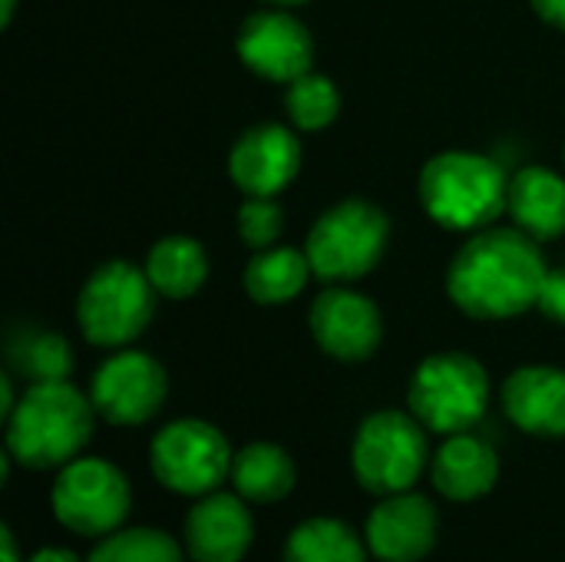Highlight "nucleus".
Masks as SVG:
<instances>
[{"mask_svg":"<svg viewBox=\"0 0 565 562\" xmlns=\"http://www.w3.org/2000/svg\"><path fill=\"white\" fill-rule=\"evenodd\" d=\"M437 510L420 494L381 497L367 517V547L381 562H420L437 547Z\"/></svg>","mask_w":565,"mask_h":562,"instance_id":"14","label":"nucleus"},{"mask_svg":"<svg viewBox=\"0 0 565 562\" xmlns=\"http://www.w3.org/2000/svg\"><path fill=\"white\" fill-rule=\"evenodd\" d=\"M411 414L434 434H467L490 404L483 364L460 351L430 354L411 378Z\"/></svg>","mask_w":565,"mask_h":562,"instance_id":"5","label":"nucleus"},{"mask_svg":"<svg viewBox=\"0 0 565 562\" xmlns=\"http://www.w3.org/2000/svg\"><path fill=\"white\" fill-rule=\"evenodd\" d=\"M146 275L156 288V295L182 301L199 295V288L209 278V255L205 248L189 235H166L149 248Z\"/></svg>","mask_w":565,"mask_h":562,"instance_id":"19","label":"nucleus"},{"mask_svg":"<svg viewBox=\"0 0 565 562\" xmlns=\"http://www.w3.org/2000/svg\"><path fill=\"white\" fill-rule=\"evenodd\" d=\"M285 232V215L281 205L275 199L265 195H245L242 209H238V235L248 248L262 252L271 248Z\"/></svg>","mask_w":565,"mask_h":562,"instance_id":"26","label":"nucleus"},{"mask_svg":"<svg viewBox=\"0 0 565 562\" xmlns=\"http://www.w3.org/2000/svg\"><path fill=\"white\" fill-rule=\"evenodd\" d=\"M26 562H83V560H79L76 553H70V550H53V547H50V550H36V553H33Z\"/></svg>","mask_w":565,"mask_h":562,"instance_id":"29","label":"nucleus"},{"mask_svg":"<svg viewBox=\"0 0 565 562\" xmlns=\"http://www.w3.org/2000/svg\"><path fill=\"white\" fill-rule=\"evenodd\" d=\"M311 262L298 248L271 245L255 252V258L245 265V291L255 305H285L298 298L311 278Z\"/></svg>","mask_w":565,"mask_h":562,"instance_id":"21","label":"nucleus"},{"mask_svg":"<svg viewBox=\"0 0 565 562\" xmlns=\"http://www.w3.org/2000/svg\"><path fill=\"white\" fill-rule=\"evenodd\" d=\"M536 308H540L550 321L565 325V268H559V272H546L543 288H540V298H536Z\"/></svg>","mask_w":565,"mask_h":562,"instance_id":"27","label":"nucleus"},{"mask_svg":"<svg viewBox=\"0 0 565 562\" xmlns=\"http://www.w3.org/2000/svg\"><path fill=\"white\" fill-rule=\"evenodd\" d=\"M255 540L252 513L238 494H205L185 520V550L195 562H238Z\"/></svg>","mask_w":565,"mask_h":562,"instance_id":"15","label":"nucleus"},{"mask_svg":"<svg viewBox=\"0 0 565 562\" xmlns=\"http://www.w3.org/2000/svg\"><path fill=\"white\" fill-rule=\"evenodd\" d=\"M285 562H367V547L351 527L331 517H315L288 537Z\"/></svg>","mask_w":565,"mask_h":562,"instance_id":"22","label":"nucleus"},{"mask_svg":"<svg viewBox=\"0 0 565 562\" xmlns=\"http://www.w3.org/2000/svg\"><path fill=\"white\" fill-rule=\"evenodd\" d=\"M285 109L291 123L305 132H318L331 126L341 113V93L324 73H305L295 83H288L285 93Z\"/></svg>","mask_w":565,"mask_h":562,"instance_id":"24","label":"nucleus"},{"mask_svg":"<svg viewBox=\"0 0 565 562\" xmlns=\"http://www.w3.org/2000/svg\"><path fill=\"white\" fill-rule=\"evenodd\" d=\"M546 272L536 238L520 229H487L450 262L447 291L463 315L477 321H503L536 305Z\"/></svg>","mask_w":565,"mask_h":562,"instance_id":"1","label":"nucleus"},{"mask_svg":"<svg viewBox=\"0 0 565 562\" xmlns=\"http://www.w3.org/2000/svg\"><path fill=\"white\" fill-rule=\"evenodd\" d=\"M10 361L33 384H40V381H66L70 371H73L70 344L60 335H50V331H23L20 338H13L10 341Z\"/></svg>","mask_w":565,"mask_h":562,"instance_id":"23","label":"nucleus"},{"mask_svg":"<svg viewBox=\"0 0 565 562\" xmlns=\"http://www.w3.org/2000/svg\"><path fill=\"white\" fill-rule=\"evenodd\" d=\"M86 562H185L182 547L159 530L136 527V530H116L109 533Z\"/></svg>","mask_w":565,"mask_h":562,"instance_id":"25","label":"nucleus"},{"mask_svg":"<svg viewBox=\"0 0 565 562\" xmlns=\"http://www.w3.org/2000/svg\"><path fill=\"white\" fill-rule=\"evenodd\" d=\"M301 169V142L288 126L262 123L242 132L228 152V176L245 195L275 199Z\"/></svg>","mask_w":565,"mask_h":562,"instance_id":"13","label":"nucleus"},{"mask_svg":"<svg viewBox=\"0 0 565 562\" xmlns=\"http://www.w3.org/2000/svg\"><path fill=\"white\" fill-rule=\"evenodd\" d=\"M434 487L457 503H470L487 497L497 487L500 477V460L497 450L473 437V434H454L434 457L430 467Z\"/></svg>","mask_w":565,"mask_h":562,"instance_id":"17","label":"nucleus"},{"mask_svg":"<svg viewBox=\"0 0 565 562\" xmlns=\"http://www.w3.org/2000/svg\"><path fill=\"white\" fill-rule=\"evenodd\" d=\"M265 3H271V7H285V10H291V7H298V3H308V0H265Z\"/></svg>","mask_w":565,"mask_h":562,"instance_id":"32","label":"nucleus"},{"mask_svg":"<svg viewBox=\"0 0 565 562\" xmlns=\"http://www.w3.org/2000/svg\"><path fill=\"white\" fill-rule=\"evenodd\" d=\"M387 215L364 199H348L331 205L311 225L305 255L321 282H358L377 268L387 252Z\"/></svg>","mask_w":565,"mask_h":562,"instance_id":"4","label":"nucleus"},{"mask_svg":"<svg viewBox=\"0 0 565 562\" xmlns=\"http://www.w3.org/2000/svg\"><path fill=\"white\" fill-rule=\"evenodd\" d=\"M232 447L225 434L205 421H172L166 424L149 450V467L156 480L179 497H205L232 477Z\"/></svg>","mask_w":565,"mask_h":562,"instance_id":"8","label":"nucleus"},{"mask_svg":"<svg viewBox=\"0 0 565 562\" xmlns=\"http://www.w3.org/2000/svg\"><path fill=\"white\" fill-rule=\"evenodd\" d=\"M13 10H17V0H0V23H3V26H10Z\"/></svg>","mask_w":565,"mask_h":562,"instance_id":"31","label":"nucleus"},{"mask_svg":"<svg viewBox=\"0 0 565 562\" xmlns=\"http://www.w3.org/2000/svg\"><path fill=\"white\" fill-rule=\"evenodd\" d=\"M318 348L338 361H367L384 338L377 305L351 288H328L311 301L308 311Z\"/></svg>","mask_w":565,"mask_h":562,"instance_id":"12","label":"nucleus"},{"mask_svg":"<svg viewBox=\"0 0 565 562\" xmlns=\"http://www.w3.org/2000/svg\"><path fill=\"white\" fill-rule=\"evenodd\" d=\"M0 553H3V562H20V550H17V540H13L10 527L0 530Z\"/></svg>","mask_w":565,"mask_h":562,"instance_id":"30","label":"nucleus"},{"mask_svg":"<svg viewBox=\"0 0 565 562\" xmlns=\"http://www.w3.org/2000/svg\"><path fill=\"white\" fill-rule=\"evenodd\" d=\"M507 417L536 437H565V371L559 368H520L503 384Z\"/></svg>","mask_w":565,"mask_h":562,"instance_id":"16","label":"nucleus"},{"mask_svg":"<svg viewBox=\"0 0 565 562\" xmlns=\"http://www.w3.org/2000/svg\"><path fill=\"white\" fill-rule=\"evenodd\" d=\"M166 391V371L152 354L116 351L96 368L89 401L103 421L116 427H136L159 414Z\"/></svg>","mask_w":565,"mask_h":562,"instance_id":"10","label":"nucleus"},{"mask_svg":"<svg viewBox=\"0 0 565 562\" xmlns=\"http://www.w3.org/2000/svg\"><path fill=\"white\" fill-rule=\"evenodd\" d=\"M152 308L156 288L146 268H136L129 262H106L86 278L76 301V318L89 344L126 348L152 321Z\"/></svg>","mask_w":565,"mask_h":562,"instance_id":"6","label":"nucleus"},{"mask_svg":"<svg viewBox=\"0 0 565 562\" xmlns=\"http://www.w3.org/2000/svg\"><path fill=\"white\" fill-rule=\"evenodd\" d=\"M354 477L367 494L391 497L411 490L427 467V434L414 414L377 411L354 437Z\"/></svg>","mask_w":565,"mask_h":562,"instance_id":"7","label":"nucleus"},{"mask_svg":"<svg viewBox=\"0 0 565 562\" xmlns=\"http://www.w3.org/2000/svg\"><path fill=\"white\" fill-rule=\"evenodd\" d=\"M132 507L129 484L119 467L96 457H76L66 464L53 484L56 520L79 537L116 533Z\"/></svg>","mask_w":565,"mask_h":562,"instance_id":"9","label":"nucleus"},{"mask_svg":"<svg viewBox=\"0 0 565 562\" xmlns=\"http://www.w3.org/2000/svg\"><path fill=\"white\" fill-rule=\"evenodd\" d=\"M96 407L70 381L30 384L7 417V454L30 470L66 467L93 437Z\"/></svg>","mask_w":565,"mask_h":562,"instance_id":"2","label":"nucleus"},{"mask_svg":"<svg viewBox=\"0 0 565 562\" xmlns=\"http://www.w3.org/2000/svg\"><path fill=\"white\" fill-rule=\"evenodd\" d=\"M232 484L242 500L278 503L295 487V460L278 444H248L232 460Z\"/></svg>","mask_w":565,"mask_h":562,"instance_id":"20","label":"nucleus"},{"mask_svg":"<svg viewBox=\"0 0 565 562\" xmlns=\"http://www.w3.org/2000/svg\"><path fill=\"white\" fill-rule=\"evenodd\" d=\"M238 60L262 79L271 83H295L298 76L311 73L315 63V40L308 26L285 7H268L252 13L235 36Z\"/></svg>","mask_w":565,"mask_h":562,"instance_id":"11","label":"nucleus"},{"mask_svg":"<svg viewBox=\"0 0 565 562\" xmlns=\"http://www.w3.org/2000/svg\"><path fill=\"white\" fill-rule=\"evenodd\" d=\"M530 3H533V10H536L546 23L565 30V0H530Z\"/></svg>","mask_w":565,"mask_h":562,"instance_id":"28","label":"nucleus"},{"mask_svg":"<svg viewBox=\"0 0 565 562\" xmlns=\"http://www.w3.org/2000/svg\"><path fill=\"white\" fill-rule=\"evenodd\" d=\"M507 212L530 238H559L565 232V179L546 166L520 169L510 179Z\"/></svg>","mask_w":565,"mask_h":562,"instance_id":"18","label":"nucleus"},{"mask_svg":"<svg viewBox=\"0 0 565 562\" xmlns=\"http://www.w3.org/2000/svg\"><path fill=\"white\" fill-rule=\"evenodd\" d=\"M417 192L437 225L450 232H483L503 215L510 179L490 156L450 149L420 169Z\"/></svg>","mask_w":565,"mask_h":562,"instance_id":"3","label":"nucleus"}]
</instances>
